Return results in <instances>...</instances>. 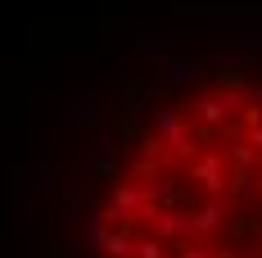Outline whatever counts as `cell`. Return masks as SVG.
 Masks as SVG:
<instances>
[{
  "mask_svg": "<svg viewBox=\"0 0 262 258\" xmlns=\"http://www.w3.org/2000/svg\"><path fill=\"white\" fill-rule=\"evenodd\" d=\"M172 9L177 14H222V18H231V14L253 9V0H172Z\"/></svg>",
  "mask_w": 262,
  "mask_h": 258,
  "instance_id": "obj_1",
  "label": "cell"
},
{
  "mask_svg": "<svg viewBox=\"0 0 262 258\" xmlns=\"http://www.w3.org/2000/svg\"><path fill=\"white\" fill-rule=\"evenodd\" d=\"M63 123H73V127H95V123H104V109H100V95H95V91L77 95V100L68 104Z\"/></svg>",
  "mask_w": 262,
  "mask_h": 258,
  "instance_id": "obj_2",
  "label": "cell"
},
{
  "mask_svg": "<svg viewBox=\"0 0 262 258\" xmlns=\"http://www.w3.org/2000/svg\"><path fill=\"white\" fill-rule=\"evenodd\" d=\"M194 73H199V64H194L190 54H172V59H167V82H172V91H190Z\"/></svg>",
  "mask_w": 262,
  "mask_h": 258,
  "instance_id": "obj_3",
  "label": "cell"
},
{
  "mask_svg": "<svg viewBox=\"0 0 262 258\" xmlns=\"http://www.w3.org/2000/svg\"><path fill=\"white\" fill-rule=\"evenodd\" d=\"M113 168H118V141H100L95 145V172L113 177Z\"/></svg>",
  "mask_w": 262,
  "mask_h": 258,
  "instance_id": "obj_4",
  "label": "cell"
},
{
  "mask_svg": "<svg viewBox=\"0 0 262 258\" xmlns=\"http://www.w3.org/2000/svg\"><path fill=\"white\" fill-rule=\"evenodd\" d=\"M217 64H222V68H226V73H249V64H253V54H244V50H222L217 54Z\"/></svg>",
  "mask_w": 262,
  "mask_h": 258,
  "instance_id": "obj_5",
  "label": "cell"
},
{
  "mask_svg": "<svg viewBox=\"0 0 262 258\" xmlns=\"http://www.w3.org/2000/svg\"><path fill=\"white\" fill-rule=\"evenodd\" d=\"M239 46H244V54H262V27L244 32V36H239Z\"/></svg>",
  "mask_w": 262,
  "mask_h": 258,
  "instance_id": "obj_6",
  "label": "cell"
},
{
  "mask_svg": "<svg viewBox=\"0 0 262 258\" xmlns=\"http://www.w3.org/2000/svg\"><path fill=\"white\" fill-rule=\"evenodd\" d=\"M136 50H140V54H149V50H167V36H140V41H136Z\"/></svg>",
  "mask_w": 262,
  "mask_h": 258,
  "instance_id": "obj_7",
  "label": "cell"
}]
</instances>
